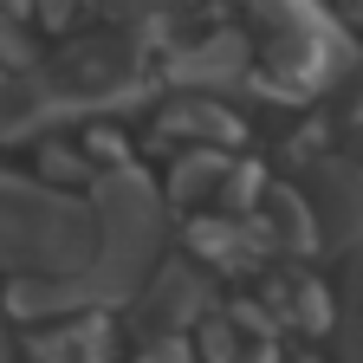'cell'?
I'll use <instances>...</instances> for the list:
<instances>
[{
  "label": "cell",
  "mask_w": 363,
  "mask_h": 363,
  "mask_svg": "<svg viewBox=\"0 0 363 363\" xmlns=\"http://www.w3.org/2000/svg\"><path fill=\"white\" fill-rule=\"evenodd\" d=\"M253 59L279 98H325L357 72V45L325 0H253Z\"/></svg>",
  "instance_id": "obj_1"
},
{
  "label": "cell",
  "mask_w": 363,
  "mask_h": 363,
  "mask_svg": "<svg viewBox=\"0 0 363 363\" xmlns=\"http://www.w3.org/2000/svg\"><path fill=\"white\" fill-rule=\"evenodd\" d=\"M91 259H98V208L0 182V266H20L26 279H72Z\"/></svg>",
  "instance_id": "obj_2"
},
{
  "label": "cell",
  "mask_w": 363,
  "mask_h": 363,
  "mask_svg": "<svg viewBox=\"0 0 363 363\" xmlns=\"http://www.w3.org/2000/svg\"><path fill=\"white\" fill-rule=\"evenodd\" d=\"M52 84L65 91L72 104H130L143 91V52L117 33H98V39H78L72 52L52 65Z\"/></svg>",
  "instance_id": "obj_3"
},
{
  "label": "cell",
  "mask_w": 363,
  "mask_h": 363,
  "mask_svg": "<svg viewBox=\"0 0 363 363\" xmlns=\"http://www.w3.org/2000/svg\"><path fill=\"white\" fill-rule=\"evenodd\" d=\"M169 84H182V91H234V84H247L253 78V39L247 33H234V26H220V33H208V39H195V45H175L169 52Z\"/></svg>",
  "instance_id": "obj_4"
},
{
  "label": "cell",
  "mask_w": 363,
  "mask_h": 363,
  "mask_svg": "<svg viewBox=\"0 0 363 363\" xmlns=\"http://www.w3.org/2000/svg\"><path fill=\"white\" fill-rule=\"evenodd\" d=\"M305 195H311V208H318L325 240L363 247V169H357V162H318Z\"/></svg>",
  "instance_id": "obj_5"
},
{
  "label": "cell",
  "mask_w": 363,
  "mask_h": 363,
  "mask_svg": "<svg viewBox=\"0 0 363 363\" xmlns=\"http://www.w3.org/2000/svg\"><path fill=\"white\" fill-rule=\"evenodd\" d=\"M253 227H259V240H266V247H286V253H311L318 240H325L311 195H305V189H286V182H272V189L259 195Z\"/></svg>",
  "instance_id": "obj_6"
},
{
  "label": "cell",
  "mask_w": 363,
  "mask_h": 363,
  "mask_svg": "<svg viewBox=\"0 0 363 363\" xmlns=\"http://www.w3.org/2000/svg\"><path fill=\"white\" fill-rule=\"evenodd\" d=\"M162 136H189L195 150H234L240 143V117L227 111L220 98H208V91H189V98H175L156 123Z\"/></svg>",
  "instance_id": "obj_7"
},
{
  "label": "cell",
  "mask_w": 363,
  "mask_h": 363,
  "mask_svg": "<svg viewBox=\"0 0 363 363\" xmlns=\"http://www.w3.org/2000/svg\"><path fill=\"white\" fill-rule=\"evenodd\" d=\"M208 311V286H201V272L195 266H162L156 272V286H150V318H156V331H175V325H189V318Z\"/></svg>",
  "instance_id": "obj_8"
},
{
  "label": "cell",
  "mask_w": 363,
  "mask_h": 363,
  "mask_svg": "<svg viewBox=\"0 0 363 363\" xmlns=\"http://www.w3.org/2000/svg\"><path fill=\"white\" fill-rule=\"evenodd\" d=\"M227 150H189L175 162V175H169V201H182V208H195L201 195L214 201V189H227Z\"/></svg>",
  "instance_id": "obj_9"
},
{
  "label": "cell",
  "mask_w": 363,
  "mask_h": 363,
  "mask_svg": "<svg viewBox=\"0 0 363 363\" xmlns=\"http://www.w3.org/2000/svg\"><path fill=\"white\" fill-rule=\"evenodd\" d=\"M344 292H350V311H344V363H363V247L350 253Z\"/></svg>",
  "instance_id": "obj_10"
},
{
  "label": "cell",
  "mask_w": 363,
  "mask_h": 363,
  "mask_svg": "<svg viewBox=\"0 0 363 363\" xmlns=\"http://www.w3.org/2000/svg\"><path fill=\"white\" fill-rule=\"evenodd\" d=\"M98 7H111L130 33H156L162 20H175V7H182V0H98Z\"/></svg>",
  "instance_id": "obj_11"
},
{
  "label": "cell",
  "mask_w": 363,
  "mask_h": 363,
  "mask_svg": "<svg viewBox=\"0 0 363 363\" xmlns=\"http://www.w3.org/2000/svg\"><path fill=\"white\" fill-rule=\"evenodd\" d=\"M136 363H189V350H182L175 337H162V344H150V350L136 357Z\"/></svg>",
  "instance_id": "obj_12"
}]
</instances>
